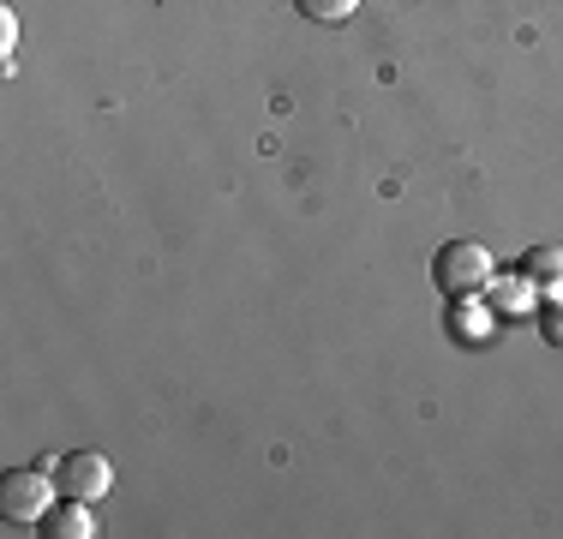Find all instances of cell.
Returning <instances> with one entry per match:
<instances>
[{
    "label": "cell",
    "instance_id": "obj_6",
    "mask_svg": "<svg viewBox=\"0 0 563 539\" xmlns=\"http://www.w3.org/2000/svg\"><path fill=\"white\" fill-rule=\"evenodd\" d=\"M486 300H492V312H533V306H540V288H533L528 276H521V270H509V276H492L486 282Z\"/></svg>",
    "mask_w": 563,
    "mask_h": 539
},
{
    "label": "cell",
    "instance_id": "obj_10",
    "mask_svg": "<svg viewBox=\"0 0 563 539\" xmlns=\"http://www.w3.org/2000/svg\"><path fill=\"white\" fill-rule=\"evenodd\" d=\"M12 48H19V12H12V7H0V54L12 61Z\"/></svg>",
    "mask_w": 563,
    "mask_h": 539
},
{
    "label": "cell",
    "instance_id": "obj_5",
    "mask_svg": "<svg viewBox=\"0 0 563 539\" xmlns=\"http://www.w3.org/2000/svg\"><path fill=\"white\" fill-rule=\"evenodd\" d=\"M516 270L533 282L540 294H563V246H552V240H540V246H528L516 258Z\"/></svg>",
    "mask_w": 563,
    "mask_h": 539
},
{
    "label": "cell",
    "instance_id": "obj_4",
    "mask_svg": "<svg viewBox=\"0 0 563 539\" xmlns=\"http://www.w3.org/2000/svg\"><path fill=\"white\" fill-rule=\"evenodd\" d=\"M48 539H90L97 534V516H90L85 497H60V504H48V516L36 521Z\"/></svg>",
    "mask_w": 563,
    "mask_h": 539
},
{
    "label": "cell",
    "instance_id": "obj_3",
    "mask_svg": "<svg viewBox=\"0 0 563 539\" xmlns=\"http://www.w3.org/2000/svg\"><path fill=\"white\" fill-rule=\"evenodd\" d=\"M55 485H60V497H85V504H97V497H109L114 468H109V455H97V450H73V455H60Z\"/></svg>",
    "mask_w": 563,
    "mask_h": 539
},
{
    "label": "cell",
    "instance_id": "obj_8",
    "mask_svg": "<svg viewBox=\"0 0 563 539\" xmlns=\"http://www.w3.org/2000/svg\"><path fill=\"white\" fill-rule=\"evenodd\" d=\"M294 7H300L312 24H342V19H354L360 0H294Z\"/></svg>",
    "mask_w": 563,
    "mask_h": 539
},
{
    "label": "cell",
    "instance_id": "obj_2",
    "mask_svg": "<svg viewBox=\"0 0 563 539\" xmlns=\"http://www.w3.org/2000/svg\"><path fill=\"white\" fill-rule=\"evenodd\" d=\"M55 474H43V468H12V474H0V521H43L48 504H55Z\"/></svg>",
    "mask_w": 563,
    "mask_h": 539
},
{
    "label": "cell",
    "instance_id": "obj_7",
    "mask_svg": "<svg viewBox=\"0 0 563 539\" xmlns=\"http://www.w3.org/2000/svg\"><path fill=\"white\" fill-rule=\"evenodd\" d=\"M479 300H486V294H467V300H450V330H455V342H486L492 312H486Z\"/></svg>",
    "mask_w": 563,
    "mask_h": 539
},
{
    "label": "cell",
    "instance_id": "obj_1",
    "mask_svg": "<svg viewBox=\"0 0 563 539\" xmlns=\"http://www.w3.org/2000/svg\"><path fill=\"white\" fill-rule=\"evenodd\" d=\"M498 276L492 270L486 240H444L432 258V282L444 288V300H467V294H486V282Z\"/></svg>",
    "mask_w": 563,
    "mask_h": 539
},
{
    "label": "cell",
    "instance_id": "obj_9",
    "mask_svg": "<svg viewBox=\"0 0 563 539\" xmlns=\"http://www.w3.org/2000/svg\"><path fill=\"white\" fill-rule=\"evenodd\" d=\"M540 336L552 348H563V294H545L540 300Z\"/></svg>",
    "mask_w": 563,
    "mask_h": 539
}]
</instances>
